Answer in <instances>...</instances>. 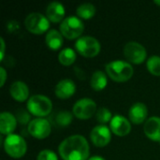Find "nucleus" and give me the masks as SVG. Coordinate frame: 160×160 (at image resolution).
I'll list each match as a JSON object with an SVG mask.
<instances>
[{
    "instance_id": "obj_1",
    "label": "nucleus",
    "mask_w": 160,
    "mask_h": 160,
    "mask_svg": "<svg viewBox=\"0 0 160 160\" xmlns=\"http://www.w3.org/2000/svg\"><path fill=\"white\" fill-rule=\"evenodd\" d=\"M58 152L63 160H88L90 148L84 137L72 135L60 143Z\"/></svg>"
},
{
    "instance_id": "obj_2",
    "label": "nucleus",
    "mask_w": 160,
    "mask_h": 160,
    "mask_svg": "<svg viewBox=\"0 0 160 160\" xmlns=\"http://www.w3.org/2000/svg\"><path fill=\"white\" fill-rule=\"evenodd\" d=\"M106 74L116 82H125L134 74L133 67L126 61L115 60L106 65Z\"/></svg>"
},
{
    "instance_id": "obj_3",
    "label": "nucleus",
    "mask_w": 160,
    "mask_h": 160,
    "mask_svg": "<svg viewBox=\"0 0 160 160\" xmlns=\"http://www.w3.org/2000/svg\"><path fill=\"white\" fill-rule=\"evenodd\" d=\"M26 107L30 114L37 116L38 118H42L52 112V102L46 96L34 95L27 100Z\"/></svg>"
},
{
    "instance_id": "obj_4",
    "label": "nucleus",
    "mask_w": 160,
    "mask_h": 160,
    "mask_svg": "<svg viewBox=\"0 0 160 160\" xmlns=\"http://www.w3.org/2000/svg\"><path fill=\"white\" fill-rule=\"evenodd\" d=\"M59 29L64 38L69 40L76 38L78 39L81 38L84 30V24L79 17L69 16L65 18V20L61 22Z\"/></svg>"
},
{
    "instance_id": "obj_5",
    "label": "nucleus",
    "mask_w": 160,
    "mask_h": 160,
    "mask_svg": "<svg viewBox=\"0 0 160 160\" xmlns=\"http://www.w3.org/2000/svg\"><path fill=\"white\" fill-rule=\"evenodd\" d=\"M4 150L12 158H22L27 150V145L24 139L17 134H10L4 141Z\"/></svg>"
},
{
    "instance_id": "obj_6",
    "label": "nucleus",
    "mask_w": 160,
    "mask_h": 160,
    "mask_svg": "<svg viewBox=\"0 0 160 160\" xmlns=\"http://www.w3.org/2000/svg\"><path fill=\"white\" fill-rule=\"evenodd\" d=\"M24 25L26 30L30 33L35 35H42L45 32L48 33L50 28V21L41 13L33 12L28 14L25 18Z\"/></svg>"
},
{
    "instance_id": "obj_7",
    "label": "nucleus",
    "mask_w": 160,
    "mask_h": 160,
    "mask_svg": "<svg viewBox=\"0 0 160 160\" xmlns=\"http://www.w3.org/2000/svg\"><path fill=\"white\" fill-rule=\"evenodd\" d=\"M76 51L82 56L92 58L97 56L101 49L99 41L91 36L81 37L75 43Z\"/></svg>"
},
{
    "instance_id": "obj_8",
    "label": "nucleus",
    "mask_w": 160,
    "mask_h": 160,
    "mask_svg": "<svg viewBox=\"0 0 160 160\" xmlns=\"http://www.w3.org/2000/svg\"><path fill=\"white\" fill-rule=\"evenodd\" d=\"M124 55L128 62L135 65H140L146 60L147 52L141 43L130 41L124 47Z\"/></svg>"
},
{
    "instance_id": "obj_9",
    "label": "nucleus",
    "mask_w": 160,
    "mask_h": 160,
    "mask_svg": "<svg viewBox=\"0 0 160 160\" xmlns=\"http://www.w3.org/2000/svg\"><path fill=\"white\" fill-rule=\"evenodd\" d=\"M97 112V103L93 99L87 98L78 100L72 108L73 115L81 120L91 118Z\"/></svg>"
},
{
    "instance_id": "obj_10",
    "label": "nucleus",
    "mask_w": 160,
    "mask_h": 160,
    "mask_svg": "<svg viewBox=\"0 0 160 160\" xmlns=\"http://www.w3.org/2000/svg\"><path fill=\"white\" fill-rule=\"evenodd\" d=\"M27 131L32 137L38 140H43L51 134L52 126L50 122L44 118H35L28 124Z\"/></svg>"
},
{
    "instance_id": "obj_11",
    "label": "nucleus",
    "mask_w": 160,
    "mask_h": 160,
    "mask_svg": "<svg viewBox=\"0 0 160 160\" xmlns=\"http://www.w3.org/2000/svg\"><path fill=\"white\" fill-rule=\"evenodd\" d=\"M90 139L93 144L97 147L107 146L112 140V131L105 125H99L95 127L91 133Z\"/></svg>"
},
{
    "instance_id": "obj_12",
    "label": "nucleus",
    "mask_w": 160,
    "mask_h": 160,
    "mask_svg": "<svg viewBox=\"0 0 160 160\" xmlns=\"http://www.w3.org/2000/svg\"><path fill=\"white\" fill-rule=\"evenodd\" d=\"M110 129L114 135L118 137H125L130 133L131 125L126 117L117 114L114 115L110 122Z\"/></svg>"
},
{
    "instance_id": "obj_13",
    "label": "nucleus",
    "mask_w": 160,
    "mask_h": 160,
    "mask_svg": "<svg viewBox=\"0 0 160 160\" xmlns=\"http://www.w3.org/2000/svg\"><path fill=\"white\" fill-rule=\"evenodd\" d=\"M148 116V109L144 103L137 102L134 103L128 112L129 120L135 125H141L146 122Z\"/></svg>"
},
{
    "instance_id": "obj_14",
    "label": "nucleus",
    "mask_w": 160,
    "mask_h": 160,
    "mask_svg": "<svg viewBox=\"0 0 160 160\" xmlns=\"http://www.w3.org/2000/svg\"><path fill=\"white\" fill-rule=\"evenodd\" d=\"M76 92V84L70 79H64L60 81L54 89L55 96L60 99H68L71 98Z\"/></svg>"
},
{
    "instance_id": "obj_15",
    "label": "nucleus",
    "mask_w": 160,
    "mask_h": 160,
    "mask_svg": "<svg viewBox=\"0 0 160 160\" xmlns=\"http://www.w3.org/2000/svg\"><path fill=\"white\" fill-rule=\"evenodd\" d=\"M143 131L148 139L154 142H160V117L153 116L147 119Z\"/></svg>"
},
{
    "instance_id": "obj_16",
    "label": "nucleus",
    "mask_w": 160,
    "mask_h": 160,
    "mask_svg": "<svg viewBox=\"0 0 160 160\" xmlns=\"http://www.w3.org/2000/svg\"><path fill=\"white\" fill-rule=\"evenodd\" d=\"M65 14H66L65 8L60 2H56V1L52 2L48 5L46 8V17L50 22L54 23L63 22L65 20L64 19Z\"/></svg>"
},
{
    "instance_id": "obj_17",
    "label": "nucleus",
    "mask_w": 160,
    "mask_h": 160,
    "mask_svg": "<svg viewBox=\"0 0 160 160\" xmlns=\"http://www.w3.org/2000/svg\"><path fill=\"white\" fill-rule=\"evenodd\" d=\"M9 93L11 98L18 102H23L29 99V88L23 82H14L9 87Z\"/></svg>"
},
{
    "instance_id": "obj_18",
    "label": "nucleus",
    "mask_w": 160,
    "mask_h": 160,
    "mask_svg": "<svg viewBox=\"0 0 160 160\" xmlns=\"http://www.w3.org/2000/svg\"><path fill=\"white\" fill-rule=\"evenodd\" d=\"M17 126L16 116L10 112H3L0 115V132L3 135H10L13 134Z\"/></svg>"
},
{
    "instance_id": "obj_19",
    "label": "nucleus",
    "mask_w": 160,
    "mask_h": 160,
    "mask_svg": "<svg viewBox=\"0 0 160 160\" xmlns=\"http://www.w3.org/2000/svg\"><path fill=\"white\" fill-rule=\"evenodd\" d=\"M63 38L64 37L60 31H58L56 29H51L48 31V33L46 34V37H45L46 45L52 51L59 50L62 47L63 42H64Z\"/></svg>"
},
{
    "instance_id": "obj_20",
    "label": "nucleus",
    "mask_w": 160,
    "mask_h": 160,
    "mask_svg": "<svg viewBox=\"0 0 160 160\" xmlns=\"http://www.w3.org/2000/svg\"><path fill=\"white\" fill-rule=\"evenodd\" d=\"M108 83L107 75L105 72L101 70H97L93 73L91 80H90V85L95 91H102Z\"/></svg>"
},
{
    "instance_id": "obj_21",
    "label": "nucleus",
    "mask_w": 160,
    "mask_h": 160,
    "mask_svg": "<svg viewBox=\"0 0 160 160\" xmlns=\"http://www.w3.org/2000/svg\"><path fill=\"white\" fill-rule=\"evenodd\" d=\"M96 12H97V8L91 3L82 4L76 9V13H77L78 17L80 19H83V20H89V19L93 18L95 16Z\"/></svg>"
},
{
    "instance_id": "obj_22",
    "label": "nucleus",
    "mask_w": 160,
    "mask_h": 160,
    "mask_svg": "<svg viewBox=\"0 0 160 160\" xmlns=\"http://www.w3.org/2000/svg\"><path fill=\"white\" fill-rule=\"evenodd\" d=\"M76 52L71 48H66L62 50L58 54V61L63 66H71L76 60Z\"/></svg>"
},
{
    "instance_id": "obj_23",
    "label": "nucleus",
    "mask_w": 160,
    "mask_h": 160,
    "mask_svg": "<svg viewBox=\"0 0 160 160\" xmlns=\"http://www.w3.org/2000/svg\"><path fill=\"white\" fill-rule=\"evenodd\" d=\"M73 119V113H71L68 111H62L59 112L55 116V123L58 127H68L71 124Z\"/></svg>"
},
{
    "instance_id": "obj_24",
    "label": "nucleus",
    "mask_w": 160,
    "mask_h": 160,
    "mask_svg": "<svg viewBox=\"0 0 160 160\" xmlns=\"http://www.w3.org/2000/svg\"><path fill=\"white\" fill-rule=\"evenodd\" d=\"M146 67L148 71L154 75V76H160V56L153 55L150 58H148Z\"/></svg>"
},
{
    "instance_id": "obj_25",
    "label": "nucleus",
    "mask_w": 160,
    "mask_h": 160,
    "mask_svg": "<svg viewBox=\"0 0 160 160\" xmlns=\"http://www.w3.org/2000/svg\"><path fill=\"white\" fill-rule=\"evenodd\" d=\"M112 117L113 116H112L111 111L107 108H104V107L99 108L96 113V118H97L98 122L100 123L101 125H105V124L111 122Z\"/></svg>"
},
{
    "instance_id": "obj_26",
    "label": "nucleus",
    "mask_w": 160,
    "mask_h": 160,
    "mask_svg": "<svg viewBox=\"0 0 160 160\" xmlns=\"http://www.w3.org/2000/svg\"><path fill=\"white\" fill-rule=\"evenodd\" d=\"M37 160H58V158L54 152L50 149H44L38 153Z\"/></svg>"
},
{
    "instance_id": "obj_27",
    "label": "nucleus",
    "mask_w": 160,
    "mask_h": 160,
    "mask_svg": "<svg viewBox=\"0 0 160 160\" xmlns=\"http://www.w3.org/2000/svg\"><path fill=\"white\" fill-rule=\"evenodd\" d=\"M16 119L17 122H19L21 125H26L29 124L31 121V116H30V112L28 111H24V110H20L16 115Z\"/></svg>"
},
{
    "instance_id": "obj_28",
    "label": "nucleus",
    "mask_w": 160,
    "mask_h": 160,
    "mask_svg": "<svg viewBox=\"0 0 160 160\" xmlns=\"http://www.w3.org/2000/svg\"><path fill=\"white\" fill-rule=\"evenodd\" d=\"M6 27H7V31L8 33H14L20 29V24L17 21H9L7 22Z\"/></svg>"
},
{
    "instance_id": "obj_29",
    "label": "nucleus",
    "mask_w": 160,
    "mask_h": 160,
    "mask_svg": "<svg viewBox=\"0 0 160 160\" xmlns=\"http://www.w3.org/2000/svg\"><path fill=\"white\" fill-rule=\"evenodd\" d=\"M0 72H1V83L0 86L3 87L5 82H6V79H7V71L5 70V68L3 67L0 68Z\"/></svg>"
},
{
    "instance_id": "obj_30",
    "label": "nucleus",
    "mask_w": 160,
    "mask_h": 160,
    "mask_svg": "<svg viewBox=\"0 0 160 160\" xmlns=\"http://www.w3.org/2000/svg\"><path fill=\"white\" fill-rule=\"evenodd\" d=\"M0 41H1V52H0V53H1V61L4 59V53H5V41H4V38H0Z\"/></svg>"
},
{
    "instance_id": "obj_31",
    "label": "nucleus",
    "mask_w": 160,
    "mask_h": 160,
    "mask_svg": "<svg viewBox=\"0 0 160 160\" xmlns=\"http://www.w3.org/2000/svg\"><path fill=\"white\" fill-rule=\"evenodd\" d=\"M88 160H106L104 158L100 157V156H94V157H91L89 158Z\"/></svg>"
},
{
    "instance_id": "obj_32",
    "label": "nucleus",
    "mask_w": 160,
    "mask_h": 160,
    "mask_svg": "<svg viewBox=\"0 0 160 160\" xmlns=\"http://www.w3.org/2000/svg\"><path fill=\"white\" fill-rule=\"evenodd\" d=\"M155 4L158 5V6H160V1L159 0H156V1H155Z\"/></svg>"
}]
</instances>
